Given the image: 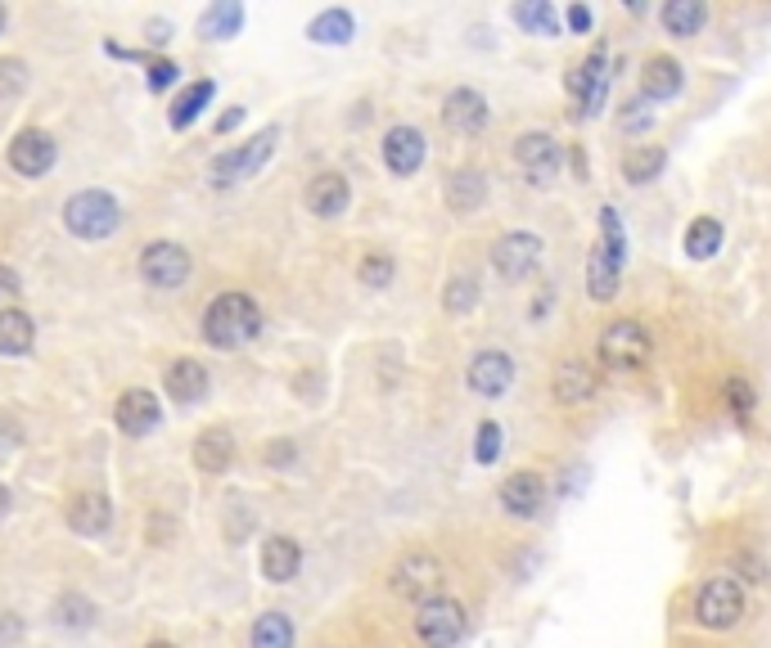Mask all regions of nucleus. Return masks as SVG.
I'll list each match as a JSON object with an SVG mask.
<instances>
[{"label": "nucleus", "mask_w": 771, "mask_h": 648, "mask_svg": "<svg viewBox=\"0 0 771 648\" xmlns=\"http://www.w3.org/2000/svg\"><path fill=\"white\" fill-rule=\"evenodd\" d=\"M262 333V311L249 293H221L204 311V338L213 347H245Z\"/></svg>", "instance_id": "1"}, {"label": "nucleus", "mask_w": 771, "mask_h": 648, "mask_svg": "<svg viewBox=\"0 0 771 648\" xmlns=\"http://www.w3.org/2000/svg\"><path fill=\"white\" fill-rule=\"evenodd\" d=\"M64 226L77 234V239H109L118 226H122V208H118V198L105 194V189H82L68 198V208H64Z\"/></svg>", "instance_id": "2"}, {"label": "nucleus", "mask_w": 771, "mask_h": 648, "mask_svg": "<svg viewBox=\"0 0 771 648\" xmlns=\"http://www.w3.org/2000/svg\"><path fill=\"white\" fill-rule=\"evenodd\" d=\"M443 581H447L443 559H433V554H424V550L402 554V559L393 563V572H389L393 594H398V600H411V604L438 600V594H443Z\"/></svg>", "instance_id": "3"}, {"label": "nucleus", "mask_w": 771, "mask_h": 648, "mask_svg": "<svg viewBox=\"0 0 771 648\" xmlns=\"http://www.w3.org/2000/svg\"><path fill=\"white\" fill-rule=\"evenodd\" d=\"M654 356V338L641 320H609L600 333V361L609 370H645Z\"/></svg>", "instance_id": "4"}, {"label": "nucleus", "mask_w": 771, "mask_h": 648, "mask_svg": "<svg viewBox=\"0 0 771 648\" xmlns=\"http://www.w3.org/2000/svg\"><path fill=\"white\" fill-rule=\"evenodd\" d=\"M745 617V590L736 576H708L695 594V622L708 630H731Z\"/></svg>", "instance_id": "5"}, {"label": "nucleus", "mask_w": 771, "mask_h": 648, "mask_svg": "<svg viewBox=\"0 0 771 648\" xmlns=\"http://www.w3.org/2000/svg\"><path fill=\"white\" fill-rule=\"evenodd\" d=\"M465 630H469V617L456 600H447V594L415 608V635L424 648H456L465 639Z\"/></svg>", "instance_id": "6"}, {"label": "nucleus", "mask_w": 771, "mask_h": 648, "mask_svg": "<svg viewBox=\"0 0 771 648\" xmlns=\"http://www.w3.org/2000/svg\"><path fill=\"white\" fill-rule=\"evenodd\" d=\"M275 135H280V131L267 127V131H258L249 144H239V149H226V154H217V158H213V172H208L213 185H217V189H230L235 180H249V176L271 158Z\"/></svg>", "instance_id": "7"}, {"label": "nucleus", "mask_w": 771, "mask_h": 648, "mask_svg": "<svg viewBox=\"0 0 771 648\" xmlns=\"http://www.w3.org/2000/svg\"><path fill=\"white\" fill-rule=\"evenodd\" d=\"M542 253H546V248H542V239L533 230H510V234H501L492 243V271L501 279H528L542 266Z\"/></svg>", "instance_id": "8"}, {"label": "nucleus", "mask_w": 771, "mask_h": 648, "mask_svg": "<svg viewBox=\"0 0 771 648\" xmlns=\"http://www.w3.org/2000/svg\"><path fill=\"white\" fill-rule=\"evenodd\" d=\"M514 163L523 167V176L533 185H551L564 167V144L546 131H528V135L514 140Z\"/></svg>", "instance_id": "9"}, {"label": "nucleus", "mask_w": 771, "mask_h": 648, "mask_svg": "<svg viewBox=\"0 0 771 648\" xmlns=\"http://www.w3.org/2000/svg\"><path fill=\"white\" fill-rule=\"evenodd\" d=\"M140 279L154 284V288H181L189 279V253L181 243H167V239L150 243L140 253Z\"/></svg>", "instance_id": "10"}, {"label": "nucleus", "mask_w": 771, "mask_h": 648, "mask_svg": "<svg viewBox=\"0 0 771 648\" xmlns=\"http://www.w3.org/2000/svg\"><path fill=\"white\" fill-rule=\"evenodd\" d=\"M465 383H469L474 396H488V402L506 396L510 383H514V361H510V352H501V347H488V352H478V356L469 361V370H465Z\"/></svg>", "instance_id": "11"}, {"label": "nucleus", "mask_w": 771, "mask_h": 648, "mask_svg": "<svg viewBox=\"0 0 771 648\" xmlns=\"http://www.w3.org/2000/svg\"><path fill=\"white\" fill-rule=\"evenodd\" d=\"M609 68H605V45H596L591 55L577 64L573 73H568V95L583 105V118L587 113H600V105H605V90H609Z\"/></svg>", "instance_id": "12"}, {"label": "nucleus", "mask_w": 771, "mask_h": 648, "mask_svg": "<svg viewBox=\"0 0 771 648\" xmlns=\"http://www.w3.org/2000/svg\"><path fill=\"white\" fill-rule=\"evenodd\" d=\"M497 495H501V509H506L510 518H537L542 505H546V477L533 473V469H519V473H510V477L501 482Z\"/></svg>", "instance_id": "13"}, {"label": "nucleus", "mask_w": 771, "mask_h": 648, "mask_svg": "<svg viewBox=\"0 0 771 648\" xmlns=\"http://www.w3.org/2000/svg\"><path fill=\"white\" fill-rule=\"evenodd\" d=\"M551 392L560 396L564 406H583V402H591V396L600 392V374H596L591 361L568 356V361L555 365V374H551Z\"/></svg>", "instance_id": "14"}, {"label": "nucleus", "mask_w": 771, "mask_h": 648, "mask_svg": "<svg viewBox=\"0 0 771 648\" xmlns=\"http://www.w3.org/2000/svg\"><path fill=\"white\" fill-rule=\"evenodd\" d=\"M303 204H307L312 217L334 221V217L348 212L352 185H348V176H339V172H321V176H312V185H307V194H303Z\"/></svg>", "instance_id": "15"}, {"label": "nucleus", "mask_w": 771, "mask_h": 648, "mask_svg": "<svg viewBox=\"0 0 771 648\" xmlns=\"http://www.w3.org/2000/svg\"><path fill=\"white\" fill-rule=\"evenodd\" d=\"M55 140L45 135V131H36V127H28V131H19L14 135V144H10V167L19 172V176H45L55 167Z\"/></svg>", "instance_id": "16"}, {"label": "nucleus", "mask_w": 771, "mask_h": 648, "mask_svg": "<svg viewBox=\"0 0 771 648\" xmlns=\"http://www.w3.org/2000/svg\"><path fill=\"white\" fill-rule=\"evenodd\" d=\"M113 419H118V428H122L127 437H144V432H154V428H159V419H163V410H159V396H154V392H144V387L122 392V396H118V410H113Z\"/></svg>", "instance_id": "17"}, {"label": "nucleus", "mask_w": 771, "mask_h": 648, "mask_svg": "<svg viewBox=\"0 0 771 648\" xmlns=\"http://www.w3.org/2000/svg\"><path fill=\"white\" fill-rule=\"evenodd\" d=\"M424 135L415 127H393L389 135H383V163H389L393 176H415L424 167Z\"/></svg>", "instance_id": "18"}, {"label": "nucleus", "mask_w": 771, "mask_h": 648, "mask_svg": "<svg viewBox=\"0 0 771 648\" xmlns=\"http://www.w3.org/2000/svg\"><path fill=\"white\" fill-rule=\"evenodd\" d=\"M682 86H686V73H682V64L672 59V55H650L645 59V68H641V95L650 99V105H663V99L682 95Z\"/></svg>", "instance_id": "19"}, {"label": "nucleus", "mask_w": 771, "mask_h": 648, "mask_svg": "<svg viewBox=\"0 0 771 648\" xmlns=\"http://www.w3.org/2000/svg\"><path fill=\"white\" fill-rule=\"evenodd\" d=\"M443 122H447L452 131H460V135L484 131V127H488V99L478 95V90H469V86L452 90L447 105H443Z\"/></svg>", "instance_id": "20"}, {"label": "nucleus", "mask_w": 771, "mask_h": 648, "mask_svg": "<svg viewBox=\"0 0 771 648\" xmlns=\"http://www.w3.org/2000/svg\"><path fill=\"white\" fill-rule=\"evenodd\" d=\"M303 568V550H298V540L294 536H267L262 545V576L284 585V581H294Z\"/></svg>", "instance_id": "21"}, {"label": "nucleus", "mask_w": 771, "mask_h": 648, "mask_svg": "<svg viewBox=\"0 0 771 648\" xmlns=\"http://www.w3.org/2000/svg\"><path fill=\"white\" fill-rule=\"evenodd\" d=\"M113 523V505H109V495H77V501L68 505V527L82 531V536H105Z\"/></svg>", "instance_id": "22"}, {"label": "nucleus", "mask_w": 771, "mask_h": 648, "mask_svg": "<svg viewBox=\"0 0 771 648\" xmlns=\"http://www.w3.org/2000/svg\"><path fill=\"white\" fill-rule=\"evenodd\" d=\"M163 387H167V396H176L181 406H189V402H199V396L208 392V370H204L199 361L181 356L176 365H167V374H163Z\"/></svg>", "instance_id": "23"}, {"label": "nucleus", "mask_w": 771, "mask_h": 648, "mask_svg": "<svg viewBox=\"0 0 771 648\" xmlns=\"http://www.w3.org/2000/svg\"><path fill=\"white\" fill-rule=\"evenodd\" d=\"M484 198H488V176H484V172L460 167V172L447 180V208H452L456 217H469L474 208H484Z\"/></svg>", "instance_id": "24"}, {"label": "nucleus", "mask_w": 771, "mask_h": 648, "mask_svg": "<svg viewBox=\"0 0 771 648\" xmlns=\"http://www.w3.org/2000/svg\"><path fill=\"white\" fill-rule=\"evenodd\" d=\"M618 279H622V262H613L605 253V243H596L591 257H587V293L596 297V303H613Z\"/></svg>", "instance_id": "25"}, {"label": "nucleus", "mask_w": 771, "mask_h": 648, "mask_svg": "<svg viewBox=\"0 0 771 648\" xmlns=\"http://www.w3.org/2000/svg\"><path fill=\"white\" fill-rule=\"evenodd\" d=\"M230 464H235V441H230V432H226V428L199 432V441H195V469H204V473H226Z\"/></svg>", "instance_id": "26"}, {"label": "nucleus", "mask_w": 771, "mask_h": 648, "mask_svg": "<svg viewBox=\"0 0 771 648\" xmlns=\"http://www.w3.org/2000/svg\"><path fill=\"white\" fill-rule=\"evenodd\" d=\"M32 342H36V325H32V316H23V311H0V356H23V352H32Z\"/></svg>", "instance_id": "27"}, {"label": "nucleus", "mask_w": 771, "mask_h": 648, "mask_svg": "<svg viewBox=\"0 0 771 648\" xmlns=\"http://www.w3.org/2000/svg\"><path fill=\"white\" fill-rule=\"evenodd\" d=\"M659 19L672 36H699V28L708 23V10L699 6V0H667Z\"/></svg>", "instance_id": "28"}, {"label": "nucleus", "mask_w": 771, "mask_h": 648, "mask_svg": "<svg viewBox=\"0 0 771 648\" xmlns=\"http://www.w3.org/2000/svg\"><path fill=\"white\" fill-rule=\"evenodd\" d=\"M663 167H667V154L659 144H641L622 158V176H628V185H650V180H659Z\"/></svg>", "instance_id": "29"}, {"label": "nucleus", "mask_w": 771, "mask_h": 648, "mask_svg": "<svg viewBox=\"0 0 771 648\" xmlns=\"http://www.w3.org/2000/svg\"><path fill=\"white\" fill-rule=\"evenodd\" d=\"M307 36L316 45H348L352 41V14L348 10H325L307 23Z\"/></svg>", "instance_id": "30"}, {"label": "nucleus", "mask_w": 771, "mask_h": 648, "mask_svg": "<svg viewBox=\"0 0 771 648\" xmlns=\"http://www.w3.org/2000/svg\"><path fill=\"white\" fill-rule=\"evenodd\" d=\"M686 257L691 262H708V257H717V248H721V226L713 221V217H699V221H691L686 226Z\"/></svg>", "instance_id": "31"}, {"label": "nucleus", "mask_w": 771, "mask_h": 648, "mask_svg": "<svg viewBox=\"0 0 771 648\" xmlns=\"http://www.w3.org/2000/svg\"><path fill=\"white\" fill-rule=\"evenodd\" d=\"M510 19L528 32H537V36H560V14H555V6H546V0H523V6L510 10Z\"/></svg>", "instance_id": "32"}, {"label": "nucleus", "mask_w": 771, "mask_h": 648, "mask_svg": "<svg viewBox=\"0 0 771 648\" xmlns=\"http://www.w3.org/2000/svg\"><path fill=\"white\" fill-rule=\"evenodd\" d=\"M253 648H294V622L284 613H262L253 622Z\"/></svg>", "instance_id": "33"}, {"label": "nucleus", "mask_w": 771, "mask_h": 648, "mask_svg": "<svg viewBox=\"0 0 771 648\" xmlns=\"http://www.w3.org/2000/svg\"><path fill=\"white\" fill-rule=\"evenodd\" d=\"M213 95H217V86L213 81H195V86H189L181 99H176V105H172V127L181 131V127H189V122H195L208 105H213Z\"/></svg>", "instance_id": "34"}, {"label": "nucleus", "mask_w": 771, "mask_h": 648, "mask_svg": "<svg viewBox=\"0 0 771 648\" xmlns=\"http://www.w3.org/2000/svg\"><path fill=\"white\" fill-rule=\"evenodd\" d=\"M239 23H245V6H235V0H221V6H213V10L204 14L199 32H204V36L226 41V36H235V32H239Z\"/></svg>", "instance_id": "35"}, {"label": "nucleus", "mask_w": 771, "mask_h": 648, "mask_svg": "<svg viewBox=\"0 0 771 648\" xmlns=\"http://www.w3.org/2000/svg\"><path fill=\"white\" fill-rule=\"evenodd\" d=\"M478 297H484L478 279H474V275H456V279H447V288H443V307H447L452 316H465V311L478 307Z\"/></svg>", "instance_id": "36"}, {"label": "nucleus", "mask_w": 771, "mask_h": 648, "mask_svg": "<svg viewBox=\"0 0 771 648\" xmlns=\"http://www.w3.org/2000/svg\"><path fill=\"white\" fill-rule=\"evenodd\" d=\"M393 275H398V262H393L389 253H366L361 266H357V279H361L366 288H389Z\"/></svg>", "instance_id": "37"}, {"label": "nucleus", "mask_w": 771, "mask_h": 648, "mask_svg": "<svg viewBox=\"0 0 771 648\" xmlns=\"http://www.w3.org/2000/svg\"><path fill=\"white\" fill-rule=\"evenodd\" d=\"M474 460L478 464H497L501 460V424H478V437H474Z\"/></svg>", "instance_id": "38"}, {"label": "nucleus", "mask_w": 771, "mask_h": 648, "mask_svg": "<svg viewBox=\"0 0 771 648\" xmlns=\"http://www.w3.org/2000/svg\"><path fill=\"white\" fill-rule=\"evenodd\" d=\"M55 622L59 626H90L95 622V608L82 600V594H64V600L55 604Z\"/></svg>", "instance_id": "39"}, {"label": "nucleus", "mask_w": 771, "mask_h": 648, "mask_svg": "<svg viewBox=\"0 0 771 648\" xmlns=\"http://www.w3.org/2000/svg\"><path fill=\"white\" fill-rule=\"evenodd\" d=\"M28 86V68L19 59H0V99H14Z\"/></svg>", "instance_id": "40"}, {"label": "nucleus", "mask_w": 771, "mask_h": 648, "mask_svg": "<svg viewBox=\"0 0 771 648\" xmlns=\"http://www.w3.org/2000/svg\"><path fill=\"white\" fill-rule=\"evenodd\" d=\"M622 131H645V127H654V109H650V99L641 95V99H632V105H622Z\"/></svg>", "instance_id": "41"}, {"label": "nucleus", "mask_w": 771, "mask_h": 648, "mask_svg": "<svg viewBox=\"0 0 771 648\" xmlns=\"http://www.w3.org/2000/svg\"><path fill=\"white\" fill-rule=\"evenodd\" d=\"M727 406H731L740 419L753 410V387H749V378H731V383H727Z\"/></svg>", "instance_id": "42"}, {"label": "nucleus", "mask_w": 771, "mask_h": 648, "mask_svg": "<svg viewBox=\"0 0 771 648\" xmlns=\"http://www.w3.org/2000/svg\"><path fill=\"white\" fill-rule=\"evenodd\" d=\"M176 73H181L176 64H167V59H150V86H154V90H167V86L176 81Z\"/></svg>", "instance_id": "43"}, {"label": "nucleus", "mask_w": 771, "mask_h": 648, "mask_svg": "<svg viewBox=\"0 0 771 648\" xmlns=\"http://www.w3.org/2000/svg\"><path fill=\"white\" fill-rule=\"evenodd\" d=\"M19 635H23V622L14 613H0V648H14Z\"/></svg>", "instance_id": "44"}, {"label": "nucleus", "mask_w": 771, "mask_h": 648, "mask_svg": "<svg viewBox=\"0 0 771 648\" xmlns=\"http://www.w3.org/2000/svg\"><path fill=\"white\" fill-rule=\"evenodd\" d=\"M564 23H568L573 32H591V23H596V14H591L587 6H568V14H564Z\"/></svg>", "instance_id": "45"}, {"label": "nucleus", "mask_w": 771, "mask_h": 648, "mask_svg": "<svg viewBox=\"0 0 771 648\" xmlns=\"http://www.w3.org/2000/svg\"><path fill=\"white\" fill-rule=\"evenodd\" d=\"M19 441H23L19 424H14V419H0V455H10V451H14Z\"/></svg>", "instance_id": "46"}, {"label": "nucleus", "mask_w": 771, "mask_h": 648, "mask_svg": "<svg viewBox=\"0 0 771 648\" xmlns=\"http://www.w3.org/2000/svg\"><path fill=\"white\" fill-rule=\"evenodd\" d=\"M289 460H294V441H275L271 451H267V464H275V469L289 464Z\"/></svg>", "instance_id": "47"}, {"label": "nucleus", "mask_w": 771, "mask_h": 648, "mask_svg": "<svg viewBox=\"0 0 771 648\" xmlns=\"http://www.w3.org/2000/svg\"><path fill=\"white\" fill-rule=\"evenodd\" d=\"M0 293H19V275L6 262H0Z\"/></svg>", "instance_id": "48"}, {"label": "nucleus", "mask_w": 771, "mask_h": 648, "mask_svg": "<svg viewBox=\"0 0 771 648\" xmlns=\"http://www.w3.org/2000/svg\"><path fill=\"white\" fill-rule=\"evenodd\" d=\"M239 122H245V109H230V113H226V118L217 122V131H235Z\"/></svg>", "instance_id": "49"}, {"label": "nucleus", "mask_w": 771, "mask_h": 648, "mask_svg": "<svg viewBox=\"0 0 771 648\" xmlns=\"http://www.w3.org/2000/svg\"><path fill=\"white\" fill-rule=\"evenodd\" d=\"M6 509H10V491L0 486V518H6Z\"/></svg>", "instance_id": "50"}, {"label": "nucleus", "mask_w": 771, "mask_h": 648, "mask_svg": "<svg viewBox=\"0 0 771 648\" xmlns=\"http://www.w3.org/2000/svg\"><path fill=\"white\" fill-rule=\"evenodd\" d=\"M150 648H176V644H167V639H154V644H150Z\"/></svg>", "instance_id": "51"}, {"label": "nucleus", "mask_w": 771, "mask_h": 648, "mask_svg": "<svg viewBox=\"0 0 771 648\" xmlns=\"http://www.w3.org/2000/svg\"><path fill=\"white\" fill-rule=\"evenodd\" d=\"M0 28H6V6H0Z\"/></svg>", "instance_id": "52"}]
</instances>
